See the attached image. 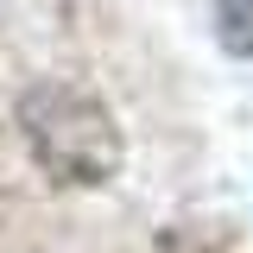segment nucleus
Here are the masks:
<instances>
[{
	"mask_svg": "<svg viewBox=\"0 0 253 253\" xmlns=\"http://www.w3.org/2000/svg\"><path fill=\"white\" fill-rule=\"evenodd\" d=\"M215 19H221V44L228 51H253V0H215Z\"/></svg>",
	"mask_w": 253,
	"mask_h": 253,
	"instance_id": "f257e3e1",
	"label": "nucleus"
}]
</instances>
